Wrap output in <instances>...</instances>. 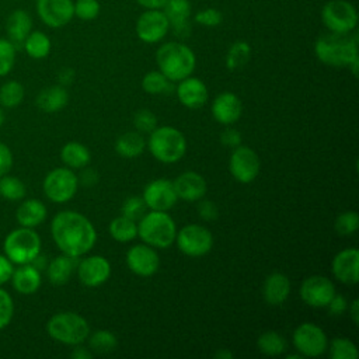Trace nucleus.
<instances>
[{
  "label": "nucleus",
  "instance_id": "48",
  "mask_svg": "<svg viewBox=\"0 0 359 359\" xmlns=\"http://www.w3.org/2000/svg\"><path fill=\"white\" fill-rule=\"evenodd\" d=\"M198 213H199V217H202L203 220L212 222V220L217 219L219 209L212 201L202 198L201 202L198 203Z\"/></svg>",
  "mask_w": 359,
  "mask_h": 359
},
{
  "label": "nucleus",
  "instance_id": "35",
  "mask_svg": "<svg viewBox=\"0 0 359 359\" xmlns=\"http://www.w3.org/2000/svg\"><path fill=\"white\" fill-rule=\"evenodd\" d=\"M251 57V46L245 41H236L227 50L226 66L229 70L243 69Z\"/></svg>",
  "mask_w": 359,
  "mask_h": 359
},
{
  "label": "nucleus",
  "instance_id": "31",
  "mask_svg": "<svg viewBox=\"0 0 359 359\" xmlns=\"http://www.w3.org/2000/svg\"><path fill=\"white\" fill-rule=\"evenodd\" d=\"M146 147V140L142 133L137 130L135 132H126L121 135L115 142V150L116 153L123 158H135L139 157Z\"/></svg>",
  "mask_w": 359,
  "mask_h": 359
},
{
  "label": "nucleus",
  "instance_id": "29",
  "mask_svg": "<svg viewBox=\"0 0 359 359\" xmlns=\"http://www.w3.org/2000/svg\"><path fill=\"white\" fill-rule=\"evenodd\" d=\"M77 264H76V258L66 255L62 252V255L55 257L48 265H46V276L48 280L52 285L56 286H62L66 285L73 273V271L76 269Z\"/></svg>",
  "mask_w": 359,
  "mask_h": 359
},
{
  "label": "nucleus",
  "instance_id": "22",
  "mask_svg": "<svg viewBox=\"0 0 359 359\" xmlns=\"http://www.w3.org/2000/svg\"><path fill=\"white\" fill-rule=\"evenodd\" d=\"M243 112L241 100L234 93L219 94L212 104V115L222 125H230L240 119Z\"/></svg>",
  "mask_w": 359,
  "mask_h": 359
},
{
  "label": "nucleus",
  "instance_id": "56",
  "mask_svg": "<svg viewBox=\"0 0 359 359\" xmlns=\"http://www.w3.org/2000/svg\"><path fill=\"white\" fill-rule=\"evenodd\" d=\"M137 4H140L143 8L146 10H151V8H163V6L165 4L167 0H136Z\"/></svg>",
  "mask_w": 359,
  "mask_h": 359
},
{
  "label": "nucleus",
  "instance_id": "54",
  "mask_svg": "<svg viewBox=\"0 0 359 359\" xmlns=\"http://www.w3.org/2000/svg\"><path fill=\"white\" fill-rule=\"evenodd\" d=\"M57 79H59V84H60V86H63V87L69 86V84L73 81V79H74V72H73V69H70V67H63V69L57 73Z\"/></svg>",
  "mask_w": 359,
  "mask_h": 359
},
{
  "label": "nucleus",
  "instance_id": "21",
  "mask_svg": "<svg viewBox=\"0 0 359 359\" xmlns=\"http://www.w3.org/2000/svg\"><path fill=\"white\" fill-rule=\"evenodd\" d=\"M177 196L187 202H198L206 194L205 178L195 171H185L172 181Z\"/></svg>",
  "mask_w": 359,
  "mask_h": 359
},
{
  "label": "nucleus",
  "instance_id": "12",
  "mask_svg": "<svg viewBox=\"0 0 359 359\" xmlns=\"http://www.w3.org/2000/svg\"><path fill=\"white\" fill-rule=\"evenodd\" d=\"M229 170L233 178L241 184L252 182L261 170L258 154L248 146H237L229 160Z\"/></svg>",
  "mask_w": 359,
  "mask_h": 359
},
{
  "label": "nucleus",
  "instance_id": "53",
  "mask_svg": "<svg viewBox=\"0 0 359 359\" xmlns=\"http://www.w3.org/2000/svg\"><path fill=\"white\" fill-rule=\"evenodd\" d=\"M77 178H79V182H81L86 187H93V185H95L98 182V174L93 168H86L84 167V170L81 171L80 177H77Z\"/></svg>",
  "mask_w": 359,
  "mask_h": 359
},
{
  "label": "nucleus",
  "instance_id": "5",
  "mask_svg": "<svg viewBox=\"0 0 359 359\" xmlns=\"http://www.w3.org/2000/svg\"><path fill=\"white\" fill-rule=\"evenodd\" d=\"M151 156L164 164L180 161L187 151V140L181 130L172 126H157L147 140Z\"/></svg>",
  "mask_w": 359,
  "mask_h": 359
},
{
  "label": "nucleus",
  "instance_id": "24",
  "mask_svg": "<svg viewBox=\"0 0 359 359\" xmlns=\"http://www.w3.org/2000/svg\"><path fill=\"white\" fill-rule=\"evenodd\" d=\"M170 27H172L177 36L184 38L191 32L188 20L191 15V4L188 0H167L163 6Z\"/></svg>",
  "mask_w": 359,
  "mask_h": 359
},
{
  "label": "nucleus",
  "instance_id": "17",
  "mask_svg": "<svg viewBox=\"0 0 359 359\" xmlns=\"http://www.w3.org/2000/svg\"><path fill=\"white\" fill-rule=\"evenodd\" d=\"M36 13L45 25L60 28L72 21L74 3L72 0H36Z\"/></svg>",
  "mask_w": 359,
  "mask_h": 359
},
{
  "label": "nucleus",
  "instance_id": "27",
  "mask_svg": "<svg viewBox=\"0 0 359 359\" xmlns=\"http://www.w3.org/2000/svg\"><path fill=\"white\" fill-rule=\"evenodd\" d=\"M32 29V18L25 10H14L6 21V31L8 39L15 49L22 48V43Z\"/></svg>",
  "mask_w": 359,
  "mask_h": 359
},
{
  "label": "nucleus",
  "instance_id": "19",
  "mask_svg": "<svg viewBox=\"0 0 359 359\" xmlns=\"http://www.w3.org/2000/svg\"><path fill=\"white\" fill-rule=\"evenodd\" d=\"M331 271L335 279L346 285H356L359 279V251L355 247L339 251L332 262Z\"/></svg>",
  "mask_w": 359,
  "mask_h": 359
},
{
  "label": "nucleus",
  "instance_id": "7",
  "mask_svg": "<svg viewBox=\"0 0 359 359\" xmlns=\"http://www.w3.org/2000/svg\"><path fill=\"white\" fill-rule=\"evenodd\" d=\"M41 237L35 229L17 227L11 230L3 241L4 255L14 264H31L41 254Z\"/></svg>",
  "mask_w": 359,
  "mask_h": 359
},
{
  "label": "nucleus",
  "instance_id": "25",
  "mask_svg": "<svg viewBox=\"0 0 359 359\" xmlns=\"http://www.w3.org/2000/svg\"><path fill=\"white\" fill-rule=\"evenodd\" d=\"M48 216V209L45 203L36 198L22 199L15 210V220L22 227L35 229L41 226Z\"/></svg>",
  "mask_w": 359,
  "mask_h": 359
},
{
  "label": "nucleus",
  "instance_id": "1",
  "mask_svg": "<svg viewBox=\"0 0 359 359\" xmlns=\"http://www.w3.org/2000/svg\"><path fill=\"white\" fill-rule=\"evenodd\" d=\"M50 234L57 248L74 258L87 254L97 241V231L90 219L76 210L56 213L50 223Z\"/></svg>",
  "mask_w": 359,
  "mask_h": 359
},
{
  "label": "nucleus",
  "instance_id": "45",
  "mask_svg": "<svg viewBox=\"0 0 359 359\" xmlns=\"http://www.w3.org/2000/svg\"><path fill=\"white\" fill-rule=\"evenodd\" d=\"M133 125L139 133H150L157 128V116L150 109H139L133 116Z\"/></svg>",
  "mask_w": 359,
  "mask_h": 359
},
{
  "label": "nucleus",
  "instance_id": "34",
  "mask_svg": "<svg viewBox=\"0 0 359 359\" xmlns=\"http://www.w3.org/2000/svg\"><path fill=\"white\" fill-rule=\"evenodd\" d=\"M27 195L25 184L15 175L6 174L0 177V196L10 202L22 201Z\"/></svg>",
  "mask_w": 359,
  "mask_h": 359
},
{
  "label": "nucleus",
  "instance_id": "28",
  "mask_svg": "<svg viewBox=\"0 0 359 359\" xmlns=\"http://www.w3.org/2000/svg\"><path fill=\"white\" fill-rule=\"evenodd\" d=\"M67 102H69V93L60 84L42 88L35 98L36 107L46 114H53L63 109L67 105Z\"/></svg>",
  "mask_w": 359,
  "mask_h": 359
},
{
  "label": "nucleus",
  "instance_id": "39",
  "mask_svg": "<svg viewBox=\"0 0 359 359\" xmlns=\"http://www.w3.org/2000/svg\"><path fill=\"white\" fill-rule=\"evenodd\" d=\"M88 346L95 353H109L116 349V337L107 330H98L88 335Z\"/></svg>",
  "mask_w": 359,
  "mask_h": 359
},
{
  "label": "nucleus",
  "instance_id": "41",
  "mask_svg": "<svg viewBox=\"0 0 359 359\" xmlns=\"http://www.w3.org/2000/svg\"><path fill=\"white\" fill-rule=\"evenodd\" d=\"M334 229L339 236H352L359 229V215L355 210L342 212L335 219Z\"/></svg>",
  "mask_w": 359,
  "mask_h": 359
},
{
  "label": "nucleus",
  "instance_id": "44",
  "mask_svg": "<svg viewBox=\"0 0 359 359\" xmlns=\"http://www.w3.org/2000/svg\"><path fill=\"white\" fill-rule=\"evenodd\" d=\"M101 6L98 0H77L74 3V15L83 21L95 20L100 14Z\"/></svg>",
  "mask_w": 359,
  "mask_h": 359
},
{
  "label": "nucleus",
  "instance_id": "32",
  "mask_svg": "<svg viewBox=\"0 0 359 359\" xmlns=\"http://www.w3.org/2000/svg\"><path fill=\"white\" fill-rule=\"evenodd\" d=\"M108 231L115 241L128 243L137 237V222L121 215L109 223Z\"/></svg>",
  "mask_w": 359,
  "mask_h": 359
},
{
  "label": "nucleus",
  "instance_id": "23",
  "mask_svg": "<svg viewBox=\"0 0 359 359\" xmlns=\"http://www.w3.org/2000/svg\"><path fill=\"white\" fill-rule=\"evenodd\" d=\"M13 289L20 294H34L42 283L41 271L32 264H21L14 268L10 278Z\"/></svg>",
  "mask_w": 359,
  "mask_h": 359
},
{
  "label": "nucleus",
  "instance_id": "15",
  "mask_svg": "<svg viewBox=\"0 0 359 359\" xmlns=\"http://www.w3.org/2000/svg\"><path fill=\"white\" fill-rule=\"evenodd\" d=\"M146 206L150 210H170L178 201L172 181L165 178H157L150 181L142 195Z\"/></svg>",
  "mask_w": 359,
  "mask_h": 359
},
{
  "label": "nucleus",
  "instance_id": "26",
  "mask_svg": "<svg viewBox=\"0 0 359 359\" xmlns=\"http://www.w3.org/2000/svg\"><path fill=\"white\" fill-rule=\"evenodd\" d=\"M290 294V280L285 273L273 272L264 280L262 296L269 306L283 304Z\"/></svg>",
  "mask_w": 359,
  "mask_h": 359
},
{
  "label": "nucleus",
  "instance_id": "8",
  "mask_svg": "<svg viewBox=\"0 0 359 359\" xmlns=\"http://www.w3.org/2000/svg\"><path fill=\"white\" fill-rule=\"evenodd\" d=\"M45 196L55 203L69 202L77 192L79 178L69 167H57L46 174L42 182Z\"/></svg>",
  "mask_w": 359,
  "mask_h": 359
},
{
  "label": "nucleus",
  "instance_id": "20",
  "mask_svg": "<svg viewBox=\"0 0 359 359\" xmlns=\"http://www.w3.org/2000/svg\"><path fill=\"white\" fill-rule=\"evenodd\" d=\"M178 83L180 84L177 86L175 93H177L180 102L184 107L196 109L206 104L209 93H208L206 84L201 79L188 76V77L180 80Z\"/></svg>",
  "mask_w": 359,
  "mask_h": 359
},
{
  "label": "nucleus",
  "instance_id": "2",
  "mask_svg": "<svg viewBox=\"0 0 359 359\" xmlns=\"http://www.w3.org/2000/svg\"><path fill=\"white\" fill-rule=\"evenodd\" d=\"M314 52L320 62L332 67H348L359 60L358 35L328 32L321 35L314 43Z\"/></svg>",
  "mask_w": 359,
  "mask_h": 359
},
{
  "label": "nucleus",
  "instance_id": "30",
  "mask_svg": "<svg viewBox=\"0 0 359 359\" xmlns=\"http://www.w3.org/2000/svg\"><path fill=\"white\" fill-rule=\"evenodd\" d=\"M60 158L66 167L72 170L84 168L91 161V153L80 142H67L60 150Z\"/></svg>",
  "mask_w": 359,
  "mask_h": 359
},
{
  "label": "nucleus",
  "instance_id": "60",
  "mask_svg": "<svg viewBox=\"0 0 359 359\" xmlns=\"http://www.w3.org/2000/svg\"><path fill=\"white\" fill-rule=\"evenodd\" d=\"M296 358H303V356H302L299 352H297V353H293V355H287V356H286V359H296Z\"/></svg>",
  "mask_w": 359,
  "mask_h": 359
},
{
  "label": "nucleus",
  "instance_id": "40",
  "mask_svg": "<svg viewBox=\"0 0 359 359\" xmlns=\"http://www.w3.org/2000/svg\"><path fill=\"white\" fill-rule=\"evenodd\" d=\"M327 349L332 359H356L359 355L356 345L348 338H334Z\"/></svg>",
  "mask_w": 359,
  "mask_h": 359
},
{
  "label": "nucleus",
  "instance_id": "42",
  "mask_svg": "<svg viewBox=\"0 0 359 359\" xmlns=\"http://www.w3.org/2000/svg\"><path fill=\"white\" fill-rule=\"evenodd\" d=\"M15 46L10 39L0 38V77L7 76L15 63Z\"/></svg>",
  "mask_w": 359,
  "mask_h": 359
},
{
  "label": "nucleus",
  "instance_id": "58",
  "mask_svg": "<svg viewBox=\"0 0 359 359\" xmlns=\"http://www.w3.org/2000/svg\"><path fill=\"white\" fill-rule=\"evenodd\" d=\"M215 358H217V359H231V358H233V353H231L229 349L222 348V349H219V351L215 353Z\"/></svg>",
  "mask_w": 359,
  "mask_h": 359
},
{
  "label": "nucleus",
  "instance_id": "46",
  "mask_svg": "<svg viewBox=\"0 0 359 359\" xmlns=\"http://www.w3.org/2000/svg\"><path fill=\"white\" fill-rule=\"evenodd\" d=\"M14 316V300L11 294L0 286V330L6 328Z\"/></svg>",
  "mask_w": 359,
  "mask_h": 359
},
{
  "label": "nucleus",
  "instance_id": "9",
  "mask_svg": "<svg viewBox=\"0 0 359 359\" xmlns=\"http://www.w3.org/2000/svg\"><path fill=\"white\" fill-rule=\"evenodd\" d=\"M321 21L330 32L349 34L356 28L358 11L346 0H330L321 8Z\"/></svg>",
  "mask_w": 359,
  "mask_h": 359
},
{
  "label": "nucleus",
  "instance_id": "59",
  "mask_svg": "<svg viewBox=\"0 0 359 359\" xmlns=\"http://www.w3.org/2000/svg\"><path fill=\"white\" fill-rule=\"evenodd\" d=\"M4 123V111H3V107L0 105V128L3 126Z\"/></svg>",
  "mask_w": 359,
  "mask_h": 359
},
{
  "label": "nucleus",
  "instance_id": "51",
  "mask_svg": "<svg viewBox=\"0 0 359 359\" xmlns=\"http://www.w3.org/2000/svg\"><path fill=\"white\" fill-rule=\"evenodd\" d=\"M327 307H328V313L331 314V316H334V317H339V316H342L345 311H346V309H348V302H346V299L342 296V294H334V297L330 300V303L327 304Z\"/></svg>",
  "mask_w": 359,
  "mask_h": 359
},
{
  "label": "nucleus",
  "instance_id": "16",
  "mask_svg": "<svg viewBox=\"0 0 359 359\" xmlns=\"http://www.w3.org/2000/svg\"><path fill=\"white\" fill-rule=\"evenodd\" d=\"M126 265L137 276H151L160 266V257L149 244H135L126 252Z\"/></svg>",
  "mask_w": 359,
  "mask_h": 359
},
{
  "label": "nucleus",
  "instance_id": "49",
  "mask_svg": "<svg viewBox=\"0 0 359 359\" xmlns=\"http://www.w3.org/2000/svg\"><path fill=\"white\" fill-rule=\"evenodd\" d=\"M241 133L234 128H227L220 133V143L226 147L234 149L241 144Z\"/></svg>",
  "mask_w": 359,
  "mask_h": 359
},
{
  "label": "nucleus",
  "instance_id": "10",
  "mask_svg": "<svg viewBox=\"0 0 359 359\" xmlns=\"http://www.w3.org/2000/svg\"><path fill=\"white\" fill-rule=\"evenodd\" d=\"M178 250L188 257H202L213 247V236L202 224H185L175 234Z\"/></svg>",
  "mask_w": 359,
  "mask_h": 359
},
{
  "label": "nucleus",
  "instance_id": "50",
  "mask_svg": "<svg viewBox=\"0 0 359 359\" xmlns=\"http://www.w3.org/2000/svg\"><path fill=\"white\" fill-rule=\"evenodd\" d=\"M13 153L10 150V147L0 142V177L6 175L10 172L11 167H13Z\"/></svg>",
  "mask_w": 359,
  "mask_h": 359
},
{
  "label": "nucleus",
  "instance_id": "36",
  "mask_svg": "<svg viewBox=\"0 0 359 359\" xmlns=\"http://www.w3.org/2000/svg\"><path fill=\"white\" fill-rule=\"evenodd\" d=\"M257 346L266 356H278L286 351V341L276 331H265L258 337Z\"/></svg>",
  "mask_w": 359,
  "mask_h": 359
},
{
  "label": "nucleus",
  "instance_id": "13",
  "mask_svg": "<svg viewBox=\"0 0 359 359\" xmlns=\"http://www.w3.org/2000/svg\"><path fill=\"white\" fill-rule=\"evenodd\" d=\"M335 293L337 290L332 280L323 275H313L306 278L299 290L302 300L307 306L316 309L327 307Z\"/></svg>",
  "mask_w": 359,
  "mask_h": 359
},
{
  "label": "nucleus",
  "instance_id": "6",
  "mask_svg": "<svg viewBox=\"0 0 359 359\" xmlns=\"http://www.w3.org/2000/svg\"><path fill=\"white\" fill-rule=\"evenodd\" d=\"M46 332L60 344L76 346L88 338L90 325L84 317L74 311H60L48 320Z\"/></svg>",
  "mask_w": 359,
  "mask_h": 359
},
{
  "label": "nucleus",
  "instance_id": "18",
  "mask_svg": "<svg viewBox=\"0 0 359 359\" xmlns=\"http://www.w3.org/2000/svg\"><path fill=\"white\" fill-rule=\"evenodd\" d=\"M77 275L83 285L97 287L111 276V264L102 255H90L77 264Z\"/></svg>",
  "mask_w": 359,
  "mask_h": 359
},
{
  "label": "nucleus",
  "instance_id": "52",
  "mask_svg": "<svg viewBox=\"0 0 359 359\" xmlns=\"http://www.w3.org/2000/svg\"><path fill=\"white\" fill-rule=\"evenodd\" d=\"M13 271H14V264L4 254H0V286L10 282Z\"/></svg>",
  "mask_w": 359,
  "mask_h": 359
},
{
  "label": "nucleus",
  "instance_id": "57",
  "mask_svg": "<svg viewBox=\"0 0 359 359\" xmlns=\"http://www.w3.org/2000/svg\"><path fill=\"white\" fill-rule=\"evenodd\" d=\"M348 311H349V316L353 321V324H358L359 323V299H355L351 306L348 307Z\"/></svg>",
  "mask_w": 359,
  "mask_h": 359
},
{
  "label": "nucleus",
  "instance_id": "37",
  "mask_svg": "<svg viewBox=\"0 0 359 359\" xmlns=\"http://www.w3.org/2000/svg\"><path fill=\"white\" fill-rule=\"evenodd\" d=\"M25 95L24 86L17 80H8L0 86V105L3 108L18 107Z\"/></svg>",
  "mask_w": 359,
  "mask_h": 359
},
{
  "label": "nucleus",
  "instance_id": "55",
  "mask_svg": "<svg viewBox=\"0 0 359 359\" xmlns=\"http://www.w3.org/2000/svg\"><path fill=\"white\" fill-rule=\"evenodd\" d=\"M70 356H72L73 359H91V358H93V352H91L90 349L84 348V346H80V344H79V345H76V348L72 351Z\"/></svg>",
  "mask_w": 359,
  "mask_h": 359
},
{
  "label": "nucleus",
  "instance_id": "11",
  "mask_svg": "<svg viewBox=\"0 0 359 359\" xmlns=\"http://www.w3.org/2000/svg\"><path fill=\"white\" fill-rule=\"evenodd\" d=\"M293 345L302 356L317 358L328 348V339L321 327L314 323H303L293 331Z\"/></svg>",
  "mask_w": 359,
  "mask_h": 359
},
{
  "label": "nucleus",
  "instance_id": "47",
  "mask_svg": "<svg viewBox=\"0 0 359 359\" xmlns=\"http://www.w3.org/2000/svg\"><path fill=\"white\" fill-rule=\"evenodd\" d=\"M195 21L205 27H217L223 21V14L217 8H205L195 15Z\"/></svg>",
  "mask_w": 359,
  "mask_h": 359
},
{
  "label": "nucleus",
  "instance_id": "14",
  "mask_svg": "<svg viewBox=\"0 0 359 359\" xmlns=\"http://www.w3.org/2000/svg\"><path fill=\"white\" fill-rule=\"evenodd\" d=\"M170 28L165 14L160 8H151L142 13L136 21V34L146 43L161 41Z\"/></svg>",
  "mask_w": 359,
  "mask_h": 359
},
{
  "label": "nucleus",
  "instance_id": "3",
  "mask_svg": "<svg viewBox=\"0 0 359 359\" xmlns=\"http://www.w3.org/2000/svg\"><path fill=\"white\" fill-rule=\"evenodd\" d=\"M158 70L170 80L180 81L192 74L196 57L189 46L182 42L171 41L163 43L156 52Z\"/></svg>",
  "mask_w": 359,
  "mask_h": 359
},
{
  "label": "nucleus",
  "instance_id": "43",
  "mask_svg": "<svg viewBox=\"0 0 359 359\" xmlns=\"http://www.w3.org/2000/svg\"><path fill=\"white\" fill-rule=\"evenodd\" d=\"M146 209H147V206L142 196H129L123 202L121 212L123 216H126L135 222H139L142 219V216L146 213Z\"/></svg>",
  "mask_w": 359,
  "mask_h": 359
},
{
  "label": "nucleus",
  "instance_id": "33",
  "mask_svg": "<svg viewBox=\"0 0 359 359\" xmlns=\"http://www.w3.org/2000/svg\"><path fill=\"white\" fill-rule=\"evenodd\" d=\"M22 48L32 59H43L50 52V39L42 31H31L25 38Z\"/></svg>",
  "mask_w": 359,
  "mask_h": 359
},
{
  "label": "nucleus",
  "instance_id": "4",
  "mask_svg": "<svg viewBox=\"0 0 359 359\" xmlns=\"http://www.w3.org/2000/svg\"><path fill=\"white\" fill-rule=\"evenodd\" d=\"M175 222L167 212L150 210L137 222V236L144 244L154 248L170 247L175 241Z\"/></svg>",
  "mask_w": 359,
  "mask_h": 359
},
{
  "label": "nucleus",
  "instance_id": "38",
  "mask_svg": "<svg viewBox=\"0 0 359 359\" xmlns=\"http://www.w3.org/2000/svg\"><path fill=\"white\" fill-rule=\"evenodd\" d=\"M142 88L147 94H167L172 91V81H170L160 70H153L142 79Z\"/></svg>",
  "mask_w": 359,
  "mask_h": 359
}]
</instances>
